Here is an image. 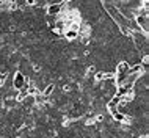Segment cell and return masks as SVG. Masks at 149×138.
I'll return each instance as SVG.
<instances>
[{"label": "cell", "instance_id": "cell-1", "mask_svg": "<svg viewBox=\"0 0 149 138\" xmlns=\"http://www.w3.org/2000/svg\"><path fill=\"white\" fill-rule=\"evenodd\" d=\"M25 83H27V79L24 77L22 72H16V74H14V80H13V85H14L16 90H24Z\"/></svg>", "mask_w": 149, "mask_h": 138}, {"label": "cell", "instance_id": "cell-2", "mask_svg": "<svg viewBox=\"0 0 149 138\" xmlns=\"http://www.w3.org/2000/svg\"><path fill=\"white\" fill-rule=\"evenodd\" d=\"M136 24L140 25V28H143L144 30V33H148V30H149V21H148V16H144V14H138L136 16Z\"/></svg>", "mask_w": 149, "mask_h": 138}, {"label": "cell", "instance_id": "cell-3", "mask_svg": "<svg viewBox=\"0 0 149 138\" xmlns=\"http://www.w3.org/2000/svg\"><path fill=\"white\" fill-rule=\"evenodd\" d=\"M61 3H50L49 6H47V14L49 16H58L61 13Z\"/></svg>", "mask_w": 149, "mask_h": 138}, {"label": "cell", "instance_id": "cell-4", "mask_svg": "<svg viewBox=\"0 0 149 138\" xmlns=\"http://www.w3.org/2000/svg\"><path fill=\"white\" fill-rule=\"evenodd\" d=\"M64 36L68 39H75V38H79V31L72 30V28H68V30H64Z\"/></svg>", "mask_w": 149, "mask_h": 138}, {"label": "cell", "instance_id": "cell-5", "mask_svg": "<svg viewBox=\"0 0 149 138\" xmlns=\"http://www.w3.org/2000/svg\"><path fill=\"white\" fill-rule=\"evenodd\" d=\"M107 79H113V74H107V72H97V74H96V80H97V82L107 80Z\"/></svg>", "mask_w": 149, "mask_h": 138}, {"label": "cell", "instance_id": "cell-6", "mask_svg": "<svg viewBox=\"0 0 149 138\" xmlns=\"http://www.w3.org/2000/svg\"><path fill=\"white\" fill-rule=\"evenodd\" d=\"M111 113H113V118H115V119H118V121H126L124 115L118 112V108H116V110H111Z\"/></svg>", "mask_w": 149, "mask_h": 138}, {"label": "cell", "instance_id": "cell-7", "mask_svg": "<svg viewBox=\"0 0 149 138\" xmlns=\"http://www.w3.org/2000/svg\"><path fill=\"white\" fill-rule=\"evenodd\" d=\"M24 100H25L27 105H33L35 104V96L33 94H27L25 97H24Z\"/></svg>", "mask_w": 149, "mask_h": 138}, {"label": "cell", "instance_id": "cell-8", "mask_svg": "<svg viewBox=\"0 0 149 138\" xmlns=\"http://www.w3.org/2000/svg\"><path fill=\"white\" fill-rule=\"evenodd\" d=\"M54 88H55V85H49V86L46 88V90H44V96H50L52 94V91H54Z\"/></svg>", "mask_w": 149, "mask_h": 138}, {"label": "cell", "instance_id": "cell-9", "mask_svg": "<svg viewBox=\"0 0 149 138\" xmlns=\"http://www.w3.org/2000/svg\"><path fill=\"white\" fill-rule=\"evenodd\" d=\"M5 80H6V74H5V72H2V74H0V85L5 82Z\"/></svg>", "mask_w": 149, "mask_h": 138}, {"label": "cell", "instance_id": "cell-10", "mask_svg": "<svg viewBox=\"0 0 149 138\" xmlns=\"http://www.w3.org/2000/svg\"><path fill=\"white\" fill-rule=\"evenodd\" d=\"M63 2H66V3H68V2H71V0H63Z\"/></svg>", "mask_w": 149, "mask_h": 138}]
</instances>
